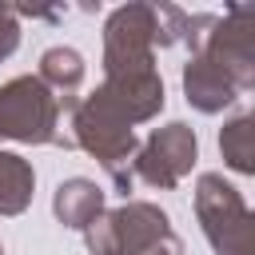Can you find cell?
Listing matches in <instances>:
<instances>
[{
  "label": "cell",
  "instance_id": "1",
  "mask_svg": "<svg viewBox=\"0 0 255 255\" xmlns=\"http://www.w3.org/2000/svg\"><path fill=\"white\" fill-rule=\"evenodd\" d=\"M84 239L92 255H183L167 211L147 199H124L116 211H104Z\"/></svg>",
  "mask_w": 255,
  "mask_h": 255
},
{
  "label": "cell",
  "instance_id": "2",
  "mask_svg": "<svg viewBox=\"0 0 255 255\" xmlns=\"http://www.w3.org/2000/svg\"><path fill=\"white\" fill-rule=\"evenodd\" d=\"M68 120H72V147H84L88 155H96L100 167L108 171V179L116 183V191L128 199V191L135 183L131 179V159H135V147H139L131 124H124L96 92L88 100H76Z\"/></svg>",
  "mask_w": 255,
  "mask_h": 255
},
{
  "label": "cell",
  "instance_id": "3",
  "mask_svg": "<svg viewBox=\"0 0 255 255\" xmlns=\"http://www.w3.org/2000/svg\"><path fill=\"white\" fill-rule=\"evenodd\" d=\"M60 116H68V108L40 84V76L0 84V139L72 147V135L60 131Z\"/></svg>",
  "mask_w": 255,
  "mask_h": 255
},
{
  "label": "cell",
  "instance_id": "4",
  "mask_svg": "<svg viewBox=\"0 0 255 255\" xmlns=\"http://www.w3.org/2000/svg\"><path fill=\"white\" fill-rule=\"evenodd\" d=\"M195 219L215 255H255V219L219 171H203L195 179Z\"/></svg>",
  "mask_w": 255,
  "mask_h": 255
},
{
  "label": "cell",
  "instance_id": "5",
  "mask_svg": "<svg viewBox=\"0 0 255 255\" xmlns=\"http://www.w3.org/2000/svg\"><path fill=\"white\" fill-rule=\"evenodd\" d=\"M195 52L211 68H219L235 84V92H251L255 88V8L231 4L223 16L211 20Z\"/></svg>",
  "mask_w": 255,
  "mask_h": 255
},
{
  "label": "cell",
  "instance_id": "6",
  "mask_svg": "<svg viewBox=\"0 0 255 255\" xmlns=\"http://www.w3.org/2000/svg\"><path fill=\"white\" fill-rule=\"evenodd\" d=\"M155 68V4H120L104 20V76Z\"/></svg>",
  "mask_w": 255,
  "mask_h": 255
},
{
  "label": "cell",
  "instance_id": "7",
  "mask_svg": "<svg viewBox=\"0 0 255 255\" xmlns=\"http://www.w3.org/2000/svg\"><path fill=\"white\" fill-rule=\"evenodd\" d=\"M195 159H199V139H195V131H191L183 120H171V124L155 128V131L135 147L131 179H143L147 187L171 191V187H179V179L195 167Z\"/></svg>",
  "mask_w": 255,
  "mask_h": 255
},
{
  "label": "cell",
  "instance_id": "8",
  "mask_svg": "<svg viewBox=\"0 0 255 255\" xmlns=\"http://www.w3.org/2000/svg\"><path fill=\"white\" fill-rule=\"evenodd\" d=\"M96 96L124 120V124H143L151 116H159L163 108V80L155 68L147 72H124V76H104V84L96 88Z\"/></svg>",
  "mask_w": 255,
  "mask_h": 255
},
{
  "label": "cell",
  "instance_id": "9",
  "mask_svg": "<svg viewBox=\"0 0 255 255\" xmlns=\"http://www.w3.org/2000/svg\"><path fill=\"white\" fill-rule=\"evenodd\" d=\"M183 96H187V104H191L195 112H203V116H215V112H223V108H231V104L239 100L235 84H231L219 68H211L199 52H191V60L183 64Z\"/></svg>",
  "mask_w": 255,
  "mask_h": 255
},
{
  "label": "cell",
  "instance_id": "10",
  "mask_svg": "<svg viewBox=\"0 0 255 255\" xmlns=\"http://www.w3.org/2000/svg\"><path fill=\"white\" fill-rule=\"evenodd\" d=\"M52 211H56V219H60L64 227L88 231V227L104 215V191H100L92 179H84V175L64 179V183L56 187V195H52Z\"/></svg>",
  "mask_w": 255,
  "mask_h": 255
},
{
  "label": "cell",
  "instance_id": "11",
  "mask_svg": "<svg viewBox=\"0 0 255 255\" xmlns=\"http://www.w3.org/2000/svg\"><path fill=\"white\" fill-rule=\"evenodd\" d=\"M40 84L72 112V104H76V92H80V84H84V56L76 52V48H48L44 56H40Z\"/></svg>",
  "mask_w": 255,
  "mask_h": 255
},
{
  "label": "cell",
  "instance_id": "12",
  "mask_svg": "<svg viewBox=\"0 0 255 255\" xmlns=\"http://www.w3.org/2000/svg\"><path fill=\"white\" fill-rule=\"evenodd\" d=\"M36 191V171L24 155L0 151V215H20L32 203Z\"/></svg>",
  "mask_w": 255,
  "mask_h": 255
},
{
  "label": "cell",
  "instance_id": "13",
  "mask_svg": "<svg viewBox=\"0 0 255 255\" xmlns=\"http://www.w3.org/2000/svg\"><path fill=\"white\" fill-rule=\"evenodd\" d=\"M223 163L239 175H255V116H235L219 131Z\"/></svg>",
  "mask_w": 255,
  "mask_h": 255
},
{
  "label": "cell",
  "instance_id": "14",
  "mask_svg": "<svg viewBox=\"0 0 255 255\" xmlns=\"http://www.w3.org/2000/svg\"><path fill=\"white\" fill-rule=\"evenodd\" d=\"M20 48V20L12 12V4H0V64Z\"/></svg>",
  "mask_w": 255,
  "mask_h": 255
},
{
  "label": "cell",
  "instance_id": "15",
  "mask_svg": "<svg viewBox=\"0 0 255 255\" xmlns=\"http://www.w3.org/2000/svg\"><path fill=\"white\" fill-rule=\"evenodd\" d=\"M0 255H4V243H0Z\"/></svg>",
  "mask_w": 255,
  "mask_h": 255
}]
</instances>
